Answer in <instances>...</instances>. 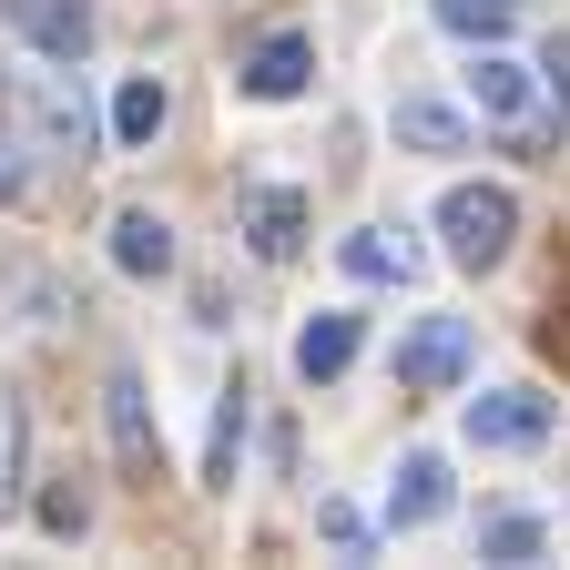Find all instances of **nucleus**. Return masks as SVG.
<instances>
[{
	"label": "nucleus",
	"mask_w": 570,
	"mask_h": 570,
	"mask_svg": "<svg viewBox=\"0 0 570 570\" xmlns=\"http://www.w3.org/2000/svg\"><path fill=\"white\" fill-rule=\"evenodd\" d=\"M11 31L41 51V61H82L92 51V0H0Z\"/></svg>",
	"instance_id": "obj_4"
},
{
	"label": "nucleus",
	"mask_w": 570,
	"mask_h": 570,
	"mask_svg": "<svg viewBox=\"0 0 570 570\" xmlns=\"http://www.w3.org/2000/svg\"><path fill=\"white\" fill-rule=\"evenodd\" d=\"M449 510V459H407L397 479H387V530H428V520H439Z\"/></svg>",
	"instance_id": "obj_7"
},
{
	"label": "nucleus",
	"mask_w": 570,
	"mask_h": 570,
	"mask_svg": "<svg viewBox=\"0 0 570 570\" xmlns=\"http://www.w3.org/2000/svg\"><path fill=\"white\" fill-rule=\"evenodd\" d=\"M510 11H520V0H439V21H449L459 41H499V31H510Z\"/></svg>",
	"instance_id": "obj_15"
},
{
	"label": "nucleus",
	"mask_w": 570,
	"mask_h": 570,
	"mask_svg": "<svg viewBox=\"0 0 570 570\" xmlns=\"http://www.w3.org/2000/svg\"><path fill=\"white\" fill-rule=\"evenodd\" d=\"M235 428H245V407L225 397V417H214V459H204V479H214V489H225V479H235Z\"/></svg>",
	"instance_id": "obj_20"
},
{
	"label": "nucleus",
	"mask_w": 570,
	"mask_h": 570,
	"mask_svg": "<svg viewBox=\"0 0 570 570\" xmlns=\"http://www.w3.org/2000/svg\"><path fill=\"white\" fill-rule=\"evenodd\" d=\"M21 499V397L0 387V510Z\"/></svg>",
	"instance_id": "obj_18"
},
{
	"label": "nucleus",
	"mask_w": 570,
	"mask_h": 570,
	"mask_svg": "<svg viewBox=\"0 0 570 570\" xmlns=\"http://www.w3.org/2000/svg\"><path fill=\"white\" fill-rule=\"evenodd\" d=\"M346 356H356V316H316V326L296 336V377H306V387H326Z\"/></svg>",
	"instance_id": "obj_10"
},
{
	"label": "nucleus",
	"mask_w": 570,
	"mask_h": 570,
	"mask_svg": "<svg viewBox=\"0 0 570 570\" xmlns=\"http://www.w3.org/2000/svg\"><path fill=\"white\" fill-rule=\"evenodd\" d=\"M102 407H112V459H122V479H132V489H154V479H164V439H154V397H142V377L112 367Z\"/></svg>",
	"instance_id": "obj_3"
},
{
	"label": "nucleus",
	"mask_w": 570,
	"mask_h": 570,
	"mask_svg": "<svg viewBox=\"0 0 570 570\" xmlns=\"http://www.w3.org/2000/svg\"><path fill=\"white\" fill-rule=\"evenodd\" d=\"M41 122H51V142H61V154H82V142H92L82 92H61V82H41Z\"/></svg>",
	"instance_id": "obj_17"
},
{
	"label": "nucleus",
	"mask_w": 570,
	"mask_h": 570,
	"mask_svg": "<svg viewBox=\"0 0 570 570\" xmlns=\"http://www.w3.org/2000/svg\"><path fill=\"white\" fill-rule=\"evenodd\" d=\"M11 154H21V142H11V132H0V204H11V194H21V164H11Z\"/></svg>",
	"instance_id": "obj_23"
},
{
	"label": "nucleus",
	"mask_w": 570,
	"mask_h": 570,
	"mask_svg": "<svg viewBox=\"0 0 570 570\" xmlns=\"http://www.w3.org/2000/svg\"><path fill=\"white\" fill-rule=\"evenodd\" d=\"M397 142L407 154H469V122L449 102H397Z\"/></svg>",
	"instance_id": "obj_11"
},
{
	"label": "nucleus",
	"mask_w": 570,
	"mask_h": 570,
	"mask_svg": "<svg viewBox=\"0 0 570 570\" xmlns=\"http://www.w3.org/2000/svg\"><path fill=\"white\" fill-rule=\"evenodd\" d=\"M439 235H449V255H459L469 275H489L499 255H510V235H520V204L499 194V184H459V194L439 204Z\"/></svg>",
	"instance_id": "obj_1"
},
{
	"label": "nucleus",
	"mask_w": 570,
	"mask_h": 570,
	"mask_svg": "<svg viewBox=\"0 0 570 570\" xmlns=\"http://www.w3.org/2000/svg\"><path fill=\"white\" fill-rule=\"evenodd\" d=\"M469 356H479L469 316H417V326L397 336V387H407V397H449V387L469 377Z\"/></svg>",
	"instance_id": "obj_2"
},
{
	"label": "nucleus",
	"mask_w": 570,
	"mask_h": 570,
	"mask_svg": "<svg viewBox=\"0 0 570 570\" xmlns=\"http://www.w3.org/2000/svg\"><path fill=\"white\" fill-rule=\"evenodd\" d=\"M112 132H122V142H154V132H164V82H122V92H112Z\"/></svg>",
	"instance_id": "obj_14"
},
{
	"label": "nucleus",
	"mask_w": 570,
	"mask_h": 570,
	"mask_svg": "<svg viewBox=\"0 0 570 570\" xmlns=\"http://www.w3.org/2000/svg\"><path fill=\"white\" fill-rule=\"evenodd\" d=\"M316 530H326L336 550H356V540H367V520H356V510H346V499H326V510H316Z\"/></svg>",
	"instance_id": "obj_22"
},
{
	"label": "nucleus",
	"mask_w": 570,
	"mask_h": 570,
	"mask_svg": "<svg viewBox=\"0 0 570 570\" xmlns=\"http://www.w3.org/2000/svg\"><path fill=\"white\" fill-rule=\"evenodd\" d=\"M479 550H489V560H540V520H530V510H499V520L479 530Z\"/></svg>",
	"instance_id": "obj_16"
},
{
	"label": "nucleus",
	"mask_w": 570,
	"mask_h": 570,
	"mask_svg": "<svg viewBox=\"0 0 570 570\" xmlns=\"http://www.w3.org/2000/svg\"><path fill=\"white\" fill-rule=\"evenodd\" d=\"M469 92H479V112H489V122H520V112H530V71L489 51V61L469 71Z\"/></svg>",
	"instance_id": "obj_12"
},
{
	"label": "nucleus",
	"mask_w": 570,
	"mask_h": 570,
	"mask_svg": "<svg viewBox=\"0 0 570 570\" xmlns=\"http://www.w3.org/2000/svg\"><path fill=\"white\" fill-rule=\"evenodd\" d=\"M41 530H61V540H82V530H92V510H82V489H51V499H41Z\"/></svg>",
	"instance_id": "obj_21"
},
{
	"label": "nucleus",
	"mask_w": 570,
	"mask_h": 570,
	"mask_svg": "<svg viewBox=\"0 0 570 570\" xmlns=\"http://www.w3.org/2000/svg\"><path fill=\"white\" fill-rule=\"evenodd\" d=\"M540 92H550V122L570 132V41H550V51H540Z\"/></svg>",
	"instance_id": "obj_19"
},
{
	"label": "nucleus",
	"mask_w": 570,
	"mask_h": 570,
	"mask_svg": "<svg viewBox=\"0 0 570 570\" xmlns=\"http://www.w3.org/2000/svg\"><path fill=\"white\" fill-rule=\"evenodd\" d=\"M112 265H122V275H164V265H174V225H164V214H142V204L112 214Z\"/></svg>",
	"instance_id": "obj_9"
},
{
	"label": "nucleus",
	"mask_w": 570,
	"mask_h": 570,
	"mask_svg": "<svg viewBox=\"0 0 570 570\" xmlns=\"http://www.w3.org/2000/svg\"><path fill=\"white\" fill-rule=\"evenodd\" d=\"M540 346H550V356H560V367H570V326H540Z\"/></svg>",
	"instance_id": "obj_24"
},
{
	"label": "nucleus",
	"mask_w": 570,
	"mask_h": 570,
	"mask_svg": "<svg viewBox=\"0 0 570 570\" xmlns=\"http://www.w3.org/2000/svg\"><path fill=\"white\" fill-rule=\"evenodd\" d=\"M245 235H255L265 265H285V255L306 245V194H255V204H245Z\"/></svg>",
	"instance_id": "obj_8"
},
{
	"label": "nucleus",
	"mask_w": 570,
	"mask_h": 570,
	"mask_svg": "<svg viewBox=\"0 0 570 570\" xmlns=\"http://www.w3.org/2000/svg\"><path fill=\"white\" fill-rule=\"evenodd\" d=\"M469 439H479V449H540V439H550V397H530V387L469 397Z\"/></svg>",
	"instance_id": "obj_5"
},
{
	"label": "nucleus",
	"mask_w": 570,
	"mask_h": 570,
	"mask_svg": "<svg viewBox=\"0 0 570 570\" xmlns=\"http://www.w3.org/2000/svg\"><path fill=\"white\" fill-rule=\"evenodd\" d=\"M336 265H346L356 285H387V275H417V245H387V235H346V245H336Z\"/></svg>",
	"instance_id": "obj_13"
},
{
	"label": "nucleus",
	"mask_w": 570,
	"mask_h": 570,
	"mask_svg": "<svg viewBox=\"0 0 570 570\" xmlns=\"http://www.w3.org/2000/svg\"><path fill=\"white\" fill-rule=\"evenodd\" d=\"M306 71H316V51H306L296 31H275L265 51H245V71H235V82H245L255 102H296V92H306Z\"/></svg>",
	"instance_id": "obj_6"
}]
</instances>
